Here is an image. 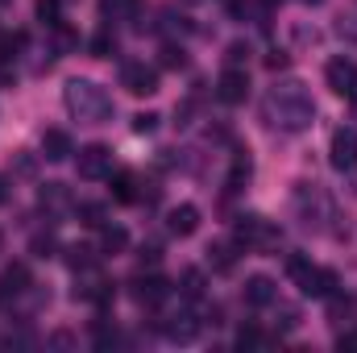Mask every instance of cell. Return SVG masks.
<instances>
[{"instance_id":"f546056e","label":"cell","mask_w":357,"mask_h":353,"mask_svg":"<svg viewBox=\"0 0 357 353\" xmlns=\"http://www.w3.org/2000/svg\"><path fill=\"white\" fill-rule=\"evenodd\" d=\"M262 345V333L254 329V324H245L241 333H237V350H258Z\"/></svg>"},{"instance_id":"8992f818","label":"cell","mask_w":357,"mask_h":353,"mask_svg":"<svg viewBox=\"0 0 357 353\" xmlns=\"http://www.w3.org/2000/svg\"><path fill=\"white\" fill-rule=\"evenodd\" d=\"M328 163H333V171H357V129L349 125H341L337 133H333V142H328Z\"/></svg>"},{"instance_id":"e0dca14e","label":"cell","mask_w":357,"mask_h":353,"mask_svg":"<svg viewBox=\"0 0 357 353\" xmlns=\"http://www.w3.org/2000/svg\"><path fill=\"white\" fill-rule=\"evenodd\" d=\"M108 183H112V200L116 204H133L137 200V175L133 171H116Z\"/></svg>"},{"instance_id":"6da1fadb","label":"cell","mask_w":357,"mask_h":353,"mask_svg":"<svg viewBox=\"0 0 357 353\" xmlns=\"http://www.w3.org/2000/svg\"><path fill=\"white\" fill-rule=\"evenodd\" d=\"M262 117H266V125L282 129V133H303V129L316 125V100L299 80H282L266 91Z\"/></svg>"},{"instance_id":"d6a6232c","label":"cell","mask_w":357,"mask_h":353,"mask_svg":"<svg viewBox=\"0 0 357 353\" xmlns=\"http://www.w3.org/2000/svg\"><path fill=\"white\" fill-rule=\"evenodd\" d=\"M245 59H250V46H245V42H233V46H229V67H241Z\"/></svg>"},{"instance_id":"74e56055","label":"cell","mask_w":357,"mask_h":353,"mask_svg":"<svg viewBox=\"0 0 357 353\" xmlns=\"http://www.w3.org/2000/svg\"><path fill=\"white\" fill-rule=\"evenodd\" d=\"M307 4H320V0H307Z\"/></svg>"},{"instance_id":"f1b7e54d","label":"cell","mask_w":357,"mask_h":353,"mask_svg":"<svg viewBox=\"0 0 357 353\" xmlns=\"http://www.w3.org/2000/svg\"><path fill=\"white\" fill-rule=\"evenodd\" d=\"M158 121H162L158 112H137V117H133V133H154Z\"/></svg>"},{"instance_id":"d590c367","label":"cell","mask_w":357,"mask_h":353,"mask_svg":"<svg viewBox=\"0 0 357 353\" xmlns=\"http://www.w3.org/2000/svg\"><path fill=\"white\" fill-rule=\"evenodd\" d=\"M287 63H291V59H287L282 50H274V54H270V59H266V67H270V71H282Z\"/></svg>"},{"instance_id":"60d3db41","label":"cell","mask_w":357,"mask_h":353,"mask_svg":"<svg viewBox=\"0 0 357 353\" xmlns=\"http://www.w3.org/2000/svg\"><path fill=\"white\" fill-rule=\"evenodd\" d=\"M0 38H4V33H0Z\"/></svg>"},{"instance_id":"52a82bcc","label":"cell","mask_w":357,"mask_h":353,"mask_svg":"<svg viewBox=\"0 0 357 353\" xmlns=\"http://www.w3.org/2000/svg\"><path fill=\"white\" fill-rule=\"evenodd\" d=\"M121 88L129 96H154L158 91V71L146 63H125L121 67Z\"/></svg>"},{"instance_id":"603a6c76","label":"cell","mask_w":357,"mask_h":353,"mask_svg":"<svg viewBox=\"0 0 357 353\" xmlns=\"http://www.w3.org/2000/svg\"><path fill=\"white\" fill-rule=\"evenodd\" d=\"M67 254H71V258H67V262H71V270H75V274H84V270H91V250L88 246H71V250H67Z\"/></svg>"},{"instance_id":"83f0119b","label":"cell","mask_w":357,"mask_h":353,"mask_svg":"<svg viewBox=\"0 0 357 353\" xmlns=\"http://www.w3.org/2000/svg\"><path fill=\"white\" fill-rule=\"evenodd\" d=\"M112 50H116V42H112L108 33H96V38H91V59H108Z\"/></svg>"},{"instance_id":"9c48e42d","label":"cell","mask_w":357,"mask_h":353,"mask_svg":"<svg viewBox=\"0 0 357 353\" xmlns=\"http://www.w3.org/2000/svg\"><path fill=\"white\" fill-rule=\"evenodd\" d=\"M324 80H328V88L337 91V96H354L357 91V63L354 59H328V67H324Z\"/></svg>"},{"instance_id":"ac0fdd59","label":"cell","mask_w":357,"mask_h":353,"mask_svg":"<svg viewBox=\"0 0 357 353\" xmlns=\"http://www.w3.org/2000/svg\"><path fill=\"white\" fill-rule=\"evenodd\" d=\"M208 262H212L216 274H229V270L237 266V246H233V241H216V246L208 250Z\"/></svg>"},{"instance_id":"277c9868","label":"cell","mask_w":357,"mask_h":353,"mask_svg":"<svg viewBox=\"0 0 357 353\" xmlns=\"http://www.w3.org/2000/svg\"><path fill=\"white\" fill-rule=\"evenodd\" d=\"M295 212H299L303 229H316V233H324L328 220H337V208H333L328 191L316 187V183H295Z\"/></svg>"},{"instance_id":"8d00e7d4","label":"cell","mask_w":357,"mask_h":353,"mask_svg":"<svg viewBox=\"0 0 357 353\" xmlns=\"http://www.w3.org/2000/svg\"><path fill=\"white\" fill-rule=\"evenodd\" d=\"M4 84H13V75H8V71H0V88H4Z\"/></svg>"},{"instance_id":"4316f807","label":"cell","mask_w":357,"mask_h":353,"mask_svg":"<svg viewBox=\"0 0 357 353\" xmlns=\"http://www.w3.org/2000/svg\"><path fill=\"white\" fill-rule=\"evenodd\" d=\"M162 67H171V71H183V67H187L183 46H162Z\"/></svg>"},{"instance_id":"ab89813d","label":"cell","mask_w":357,"mask_h":353,"mask_svg":"<svg viewBox=\"0 0 357 353\" xmlns=\"http://www.w3.org/2000/svg\"><path fill=\"white\" fill-rule=\"evenodd\" d=\"M0 4H8V0H0Z\"/></svg>"},{"instance_id":"4fadbf2b","label":"cell","mask_w":357,"mask_h":353,"mask_svg":"<svg viewBox=\"0 0 357 353\" xmlns=\"http://www.w3.org/2000/svg\"><path fill=\"white\" fill-rule=\"evenodd\" d=\"M195 333H199V324H195V316H191V312H175V316H167V320H162V337H167V341L187 345V341H195Z\"/></svg>"},{"instance_id":"7a4b0ae2","label":"cell","mask_w":357,"mask_h":353,"mask_svg":"<svg viewBox=\"0 0 357 353\" xmlns=\"http://www.w3.org/2000/svg\"><path fill=\"white\" fill-rule=\"evenodd\" d=\"M63 104H67V112H71L75 121H84V125H104V121H112V112H116L108 88H100L96 80H67Z\"/></svg>"},{"instance_id":"e575fe53","label":"cell","mask_w":357,"mask_h":353,"mask_svg":"<svg viewBox=\"0 0 357 353\" xmlns=\"http://www.w3.org/2000/svg\"><path fill=\"white\" fill-rule=\"evenodd\" d=\"M137 258H142V266H146V262H150V266H158L162 250H158V246H142V254H137Z\"/></svg>"},{"instance_id":"f35d334b","label":"cell","mask_w":357,"mask_h":353,"mask_svg":"<svg viewBox=\"0 0 357 353\" xmlns=\"http://www.w3.org/2000/svg\"><path fill=\"white\" fill-rule=\"evenodd\" d=\"M0 246H4V237H0Z\"/></svg>"},{"instance_id":"5bb4252c","label":"cell","mask_w":357,"mask_h":353,"mask_svg":"<svg viewBox=\"0 0 357 353\" xmlns=\"http://www.w3.org/2000/svg\"><path fill=\"white\" fill-rule=\"evenodd\" d=\"M274 295H278V287H274L270 274H250V278H245V303H250V308H270Z\"/></svg>"},{"instance_id":"44dd1931","label":"cell","mask_w":357,"mask_h":353,"mask_svg":"<svg viewBox=\"0 0 357 353\" xmlns=\"http://www.w3.org/2000/svg\"><path fill=\"white\" fill-rule=\"evenodd\" d=\"M129 246V233L121 229V225H104V237H100V250L104 254H121Z\"/></svg>"},{"instance_id":"2e32d148","label":"cell","mask_w":357,"mask_h":353,"mask_svg":"<svg viewBox=\"0 0 357 353\" xmlns=\"http://www.w3.org/2000/svg\"><path fill=\"white\" fill-rule=\"evenodd\" d=\"M42 154L50 158V163H67L75 150H71V137H67V129H46L42 133Z\"/></svg>"},{"instance_id":"d4e9b609","label":"cell","mask_w":357,"mask_h":353,"mask_svg":"<svg viewBox=\"0 0 357 353\" xmlns=\"http://www.w3.org/2000/svg\"><path fill=\"white\" fill-rule=\"evenodd\" d=\"M79 220L88 229H104V208L100 204H79Z\"/></svg>"},{"instance_id":"30bf717a","label":"cell","mask_w":357,"mask_h":353,"mask_svg":"<svg viewBox=\"0 0 357 353\" xmlns=\"http://www.w3.org/2000/svg\"><path fill=\"white\" fill-rule=\"evenodd\" d=\"M216 96H220V104H245V96H250V75H245L241 67H225L220 80H216Z\"/></svg>"},{"instance_id":"ffe728a7","label":"cell","mask_w":357,"mask_h":353,"mask_svg":"<svg viewBox=\"0 0 357 353\" xmlns=\"http://www.w3.org/2000/svg\"><path fill=\"white\" fill-rule=\"evenodd\" d=\"M137 4L142 0H100V17L104 21H129V17H137Z\"/></svg>"},{"instance_id":"836d02e7","label":"cell","mask_w":357,"mask_h":353,"mask_svg":"<svg viewBox=\"0 0 357 353\" xmlns=\"http://www.w3.org/2000/svg\"><path fill=\"white\" fill-rule=\"evenodd\" d=\"M337 350H341V353H357V329H349V333H341V337H337Z\"/></svg>"},{"instance_id":"cb8c5ba5","label":"cell","mask_w":357,"mask_h":353,"mask_svg":"<svg viewBox=\"0 0 357 353\" xmlns=\"http://www.w3.org/2000/svg\"><path fill=\"white\" fill-rule=\"evenodd\" d=\"M59 17H63V0H38V21L59 25Z\"/></svg>"},{"instance_id":"7c38bea8","label":"cell","mask_w":357,"mask_h":353,"mask_svg":"<svg viewBox=\"0 0 357 353\" xmlns=\"http://www.w3.org/2000/svg\"><path fill=\"white\" fill-rule=\"evenodd\" d=\"M133 295H137L142 308H158V303L171 295V283H167L162 274H142V278L133 283Z\"/></svg>"},{"instance_id":"d6986e66","label":"cell","mask_w":357,"mask_h":353,"mask_svg":"<svg viewBox=\"0 0 357 353\" xmlns=\"http://www.w3.org/2000/svg\"><path fill=\"white\" fill-rule=\"evenodd\" d=\"M250 175H254V158L241 150V154L233 158V171H229V183H225V191H241V187L250 183Z\"/></svg>"},{"instance_id":"3957f363","label":"cell","mask_w":357,"mask_h":353,"mask_svg":"<svg viewBox=\"0 0 357 353\" xmlns=\"http://www.w3.org/2000/svg\"><path fill=\"white\" fill-rule=\"evenodd\" d=\"M287 274H291V283L299 287V295H307V299H328L333 291H337V270H324V266H312L303 254H291L287 258Z\"/></svg>"},{"instance_id":"7402d4cb","label":"cell","mask_w":357,"mask_h":353,"mask_svg":"<svg viewBox=\"0 0 357 353\" xmlns=\"http://www.w3.org/2000/svg\"><path fill=\"white\" fill-rule=\"evenodd\" d=\"M178 291H183L187 299H199V295H204V274H199L195 266H187V270L178 274Z\"/></svg>"},{"instance_id":"4dcf8cb0","label":"cell","mask_w":357,"mask_h":353,"mask_svg":"<svg viewBox=\"0 0 357 353\" xmlns=\"http://www.w3.org/2000/svg\"><path fill=\"white\" fill-rule=\"evenodd\" d=\"M337 33H341L345 42H357V13H345V17L337 21Z\"/></svg>"},{"instance_id":"484cf974","label":"cell","mask_w":357,"mask_h":353,"mask_svg":"<svg viewBox=\"0 0 357 353\" xmlns=\"http://www.w3.org/2000/svg\"><path fill=\"white\" fill-rule=\"evenodd\" d=\"M42 204H50V208L67 204V187H63V183H46V187H42Z\"/></svg>"},{"instance_id":"9a60e30c","label":"cell","mask_w":357,"mask_h":353,"mask_svg":"<svg viewBox=\"0 0 357 353\" xmlns=\"http://www.w3.org/2000/svg\"><path fill=\"white\" fill-rule=\"evenodd\" d=\"M167 229H171L175 237H191V233L199 229V208H195V204H178V208H171Z\"/></svg>"},{"instance_id":"ba28073f","label":"cell","mask_w":357,"mask_h":353,"mask_svg":"<svg viewBox=\"0 0 357 353\" xmlns=\"http://www.w3.org/2000/svg\"><path fill=\"white\" fill-rule=\"evenodd\" d=\"M29 283H33V274H29L25 262L4 266V270H0V308H8L13 299H21V295L29 291Z\"/></svg>"},{"instance_id":"5b68a950","label":"cell","mask_w":357,"mask_h":353,"mask_svg":"<svg viewBox=\"0 0 357 353\" xmlns=\"http://www.w3.org/2000/svg\"><path fill=\"white\" fill-rule=\"evenodd\" d=\"M233 237H237V246L241 250H278L282 246V233L270 225L266 216H258V212H245V216H237V225H233Z\"/></svg>"},{"instance_id":"8fae6325","label":"cell","mask_w":357,"mask_h":353,"mask_svg":"<svg viewBox=\"0 0 357 353\" xmlns=\"http://www.w3.org/2000/svg\"><path fill=\"white\" fill-rule=\"evenodd\" d=\"M104 175H112L108 146H84L79 150V179H104Z\"/></svg>"},{"instance_id":"1f68e13d","label":"cell","mask_w":357,"mask_h":353,"mask_svg":"<svg viewBox=\"0 0 357 353\" xmlns=\"http://www.w3.org/2000/svg\"><path fill=\"white\" fill-rule=\"evenodd\" d=\"M278 316H282V320H278L282 333H295V329H299V312H295V308H278Z\"/></svg>"}]
</instances>
